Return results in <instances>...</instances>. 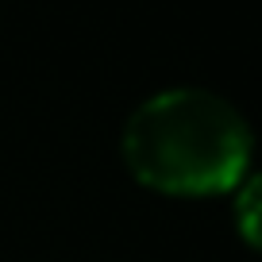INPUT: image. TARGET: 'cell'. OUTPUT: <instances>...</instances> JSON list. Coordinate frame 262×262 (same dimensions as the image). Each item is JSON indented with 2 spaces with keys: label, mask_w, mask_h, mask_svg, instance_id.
<instances>
[{
  "label": "cell",
  "mask_w": 262,
  "mask_h": 262,
  "mask_svg": "<svg viewBox=\"0 0 262 262\" xmlns=\"http://www.w3.org/2000/svg\"><path fill=\"white\" fill-rule=\"evenodd\" d=\"M131 178L170 196L228 193L251 170L254 135L231 100L208 89H166L147 97L123 123Z\"/></svg>",
  "instance_id": "6da1fadb"
},
{
  "label": "cell",
  "mask_w": 262,
  "mask_h": 262,
  "mask_svg": "<svg viewBox=\"0 0 262 262\" xmlns=\"http://www.w3.org/2000/svg\"><path fill=\"white\" fill-rule=\"evenodd\" d=\"M235 193V224L239 235L262 254V173H251V178L239 181Z\"/></svg>",
  "instance_id": "7a4b0ae2"
}]
</instances>
